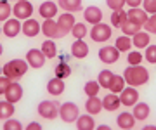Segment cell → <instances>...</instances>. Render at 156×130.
<instances>
[{
  "label": "cell",
  "instance_id": "obj_47",
  "mask_svg": "<svg viewBox=\"0 0 156 130\" xmlns=\"http://www.w3.org/2000/svg\"><path fill=\"white\" fill-rule=\"evenodd\" d=\"M95 130H113L111 127H109V125H95Z\"/></svg>",
  "mask_w": 156,
  "mask_h": 130
},
{
  "label": "cell",
  "instance_id": "obj_43",
  "mask_svg": "<svg viewBox=\"0 0 156 130\" xmlns=\"http://www.w3.org/2000/svg\"><path fill=\"white\" fill-rule=\"evenodd\" d=\"M142 9L147 14H156V0H142Z\"/></svg>",
  "mask_w": 156,
  "mask_h": 130
},
{
  "label": "cell",
  "instance_id": "obj_25",
  "mask_svg": "<svg viewBox=\"0 0 156 130\" xmlns=\"http://www.w3.org/2000/svg\"><path fill=\"white\" fill-rule=\"evenodd\" d=\"M120 96L118 94H113V92H109V94H106L104 96V99H102V109H106V111H116L118 107H120Z\"/></svg>",
  "mask_w": 156,
  "mask_h": 130
},
{
  "label": "cell",
  "instance_id": "obj_11",
  "mask_svg": "<svg viewBox=\"0 0 156 130\" xmlns=\"http://www.w3.org/2000/svg\"><path fill=\"white\" fill-rule=\"evenodd\" d=\"M99 59L104 64H115L120 59V51L115 45H104L99 49Z\"/></svg>",
  "mask_w": 156,
  "mask_h": 130
},
{
  "label": "cell",
  "instance_id": "obj_35",
  "mask_svg": "<svg viewBox=\"0 0 156 130\" xmlns=\"http://www.w3.org/2000/svg\"><path fill=\"white\" fill-rule=\"evenodd\" d=\"M71 35L75 37V40H83L87 35H89V28H87V24L85 23H75L71 30Z\"/></svg>",
  "mask_w": 156,
  "mask_h": 130
},
{
  "label": "cell",
  "instance_id": "obj_42",
  "mask_svg": "<svg viewBox=\"0 0 156 130\" xmlns=\"http://www.w3.org/2000/svg\"><path fill=\"white\" fill-rule=\"evenodd\" d=\"M106 5L111 11H120V9L127 5V0H106Z\"/></svg>",
  "mask_w": 156,
  "mask_h": 130
},
{
  "label": "cell",
  "instance_id": "obj_33",
  "mask_svg": "<svg viewBox=\"0 0 156 130\" xmlns=\"http://www.w3.org/2000/svg\"><path fill=\"white\" fill-rule=\"evenodd\" d=\"M54 75H56L57 78H61V80H66L69 75H71V66L68 64L66 61H62L59 62L56 68H54Z\"/></svg>",
  "mask_w": 156,
  "mask_h": 130
},
{
  "label": "cell",
  "instance_id": "obj_46",
  "mask_svg": "<svg viewBox=\"0 0 156 130\" xmlns=\"http://www.w3.org/2000/svg\"><path fill=\"white\" fill-rule=\"evenodd\" d=\"M127 5L132 9V7H140L142 5V0H127Z\"/></svg>",
  "mask_w": 156,
  "mask_h": 130
},
{
  "label": "cell",
  "instance_id": "obj_39",
  "mask_svg": "<svg viewBox=\"0 0 156 130\" xmlns=\"http://www.w3.org/2000/svg\"><path fill=\"white\" fill-rule=\"evenodd\" d=\"M144 59L149 62V64H156V45L154 44H149V45L146 47Z\"/></svg>",
  "mask_w": 156,
  "mask_h": 130
},
{
  "label": "cell",
  "instance_id": "obj_5",
  "mask_svg": "<svg viewBox=\"0 0 156 130\" xmlns=\"http://www.w3.org/2000/svg\"><path fill=\"white\" fill-rule=\"evenodd\" d=\"M89 35H90V38H92V42H97V44L108 42L113 35V26H109V24H106V23L94 24L92 30L89 31Z\"/></svg>",
  "mask_w": 156,
  "mask_h": 130
},
{
  "label": "cell",
  "instance_id": "obj_24",
  "mask_svg": "<svg viewBox=\"0 0 156 130\" xmlns=\"http://www.w3.org/2000/svg\"><path fill=\"white\" fill-rule=\"evenodd\" d=\"M85 111L89 114H92V116H95V114H99L101 111H102V99H99V97H87V101H85Z\"/></svg>",
  "mask_w": 156,
  "mask_h": 130
},
{
  "label": "cell",
  "instance_id": "obj_20",
  "mask_svg": "<svg viewBox=\"0 0 156 130\" xmlns=\"http://www.w3.org/2000/svg\"><path fill=\"white\" fill-rule=\"evenodd\" d=\"M135 121H137V120L134 118V114L130 113V111H123V113L118 114V118H116V125H118L122 130L134 128V127H135Z\"/></svg>",
  "mask_w": 156,
  "mask_h": 130
},
{
  "label": "cell",
  "instance_id": "obj_9",
  "mask_svg": "<svg viewBox=\"0 0 156 130\" xmlns=\"http://www.w3.org/2000/svg\"><path fill=\"white\" fill-rule=\"evenodd\" d=\"M45 61H47V57L44 56V52L40 51V49H30L26 52V62H28L30 68H33V69L44 68Z\"/></svg>",
  "mask_w": 156,
  "mask_h": 130
},
{
  "label": "cell",
  "instance_id": "obj_28",
  "mask_svg": "<svg viewBox=\"0 0 156 130\" xmlns=\"http://www.w3.org/2000/svg\"><path fill=\"white\" fill-rule=\"evenodd\" d=\"M16 113V107H14V104L9 101H0V120H9L12 118V114Z\"/></svg>",
  "mask_w": 156,
  "mask_h": 130
},
{
  "label": "cell",
  "instance_id": "obj_13",
  "mask_svg": "<svg viewBox=\"0 0 156 130\" xmlns=\"http://www.w3.org/2000/svg\"><path fill=\"white\" fill-rule=\"evenodd\" d=\"M23 87L21 83H17V80H12L11 85H9V89L5 90V94H4V97H5V101L12 102V104H16V102H19L23 99Z\"/></svg>",
  "mask_w": 156,
  "mask_h": 130
},
{
  "label": "cell",
  "instance_id": "obj_21",
  "mask_svg": "<svg viewBox=\"0 0 156 130\" xmlns=\"http://www.w3.org/2000/svg\"><path fill=\"white\" fill-rule=\"evenodd\" d=\"M75 123H76V130H95V120L89 113L80 114Z\"/></svg>",
  "mask_w": 156,
  "mask_h": 130
},
{
  "label": "cell",
  "instance_id": "obj_27",
  "mask_svg": "<svg viewBox=\"0 0 156 130\" xmlns=\"http://www.w3.org/2000/svg\"><path fill=\"white\" fill-rule=\"evenodd\" d=\"M40 51L44 52V56L47 59H54L57 56V45L54 40L50 38H45V42H42V47H40Z\"/></svg>",
  "mask_w": 156,
  "mask_h": 130
},
{
  "label": "cell",
  "instance_id": "obj_19",
  "mask_svg": "<svg viewBox=\"0 0 156 130\" xmlns=\"http://www.w3.org/2000/svg\"><path fill=\"white\" fill-rule=\"evenodd\" d=\"M71 56L75 59H85L89 56V45L83 40H75L71 45Z\"/></svg>",
  "mask_w": 156,
  "mask_h": 130
},
{
  "label": "cell",
  "instance_id": "obj_48",
  "mask_svg": "<svg viewBox=\"0 0 156 130\" xmlns=\"http://www.w3.org/2000/svg\"><path fill=\"white\" fill-rule=\"evenodd\" d=\"M142 130H156V125H146L142 127Z\"/></svg>",
  "mask_w": 156,
  "mask_h": 130
},
{
  "label": "cell",
  "instance_id": "obj_45",
  "mask_svg": "<svg viewBox=\"0 0 156 130\" xmlns=\"http://www.w3.org/2000/svg\"><path fill=\"white\" fill-rule=\"evenodd\" d=\"M24 130H44V128H42V125L38 121H31V123H28L24 127Z\"/></svg>",
  "mask_w": 156,
  "mask_h": 130
},
{
  "label": "cell",
  "instance_id": "obj_4",
  "mask_svg": "<svg viewBox=\"0 0 156 130\" xmlns=\"http://www.w3.org/2000/svg\"><path fill=\"white\" fill-rule=\"evenodd\" d=\"M59 102L57 101H50V99H47V101H42L38 104V107H37V113L42 116V118L45 120H56L57 116H59Z\"/></svg>",
  "mask_w": 156,
  "mask_h": 130
},
{
  "label": "cell",
  "instance_id": "obj_34",
  "mask_svg": "<svg viewBox=\"0 0 156 130\" xmlns=\"http://www.w3.org/2000/svg\"><path fill=\"white\" fill-rule=\"evenodd\" d=\"M99 90H101V85H99L97 80H89V82L83 85V92H85L87 97H95L99 94Z\"/></svg>",
  "mask_w": 156,
  "mask_h": 130
},
{
  "label": "cell",
  "instance_id": "obj_49",
  "mask_svg": "<svg viewBox=\"0 0 156 130\" xmlns=\"http://www.w3.org/2000/svg\"><path fill=\"white\" fill-rule=\"evenodd\" d=\"M2 52H4V47H2V44H0V56H2Z\"/></svg>",
  "mask_w": 156,
  "mask_h": 130
},
{
  "label": "cell",
  "instance_id": "obj_8",
  "mask_svg": "<svg viewBox=\"0 0 156 130\" xmlns=\"http://www.w3.org/2000/svg\"><path fill=\"white\" fill-rule=\"evenodd\" d=\"M75 23H76V21H75L73 12H62V14H59V17H57V26H59L61 37H66V35L71 33Z\"/></svg>",
  "mask_w": 156,
  "mask_h": 130
},
{
  "label": "cell",
  "instance_id": "obj_14",
  "mask_svg": "<svg viewBox=\"0 0 156 130\" xmlns=\"http://www.w3.org/2000/svg\"><path fill=\"white\" fill-rule=\"evenodd\" d=\"M38 14L44 17V19H54V17L59 14V5H57L56 2H52V0H45V2L40 4Z\"/></svg>",
  "mask_w": 156,
  "mask_h": 130
},
{
  "label": "cell",
  "instance_id": "obj_40",
  "mask_svg": "<svg viewBox=\"0 0 156 130\" xmlns=\"http://www.w3.org/2000/svg\"><path fill=\"white\" fill-rule=\"evenodd\" d=\"M4 130H23V125L19 120L16 118H9V120H4V125H2Z\"/></svg>",
  "mask_w": 156,
  "mask_h": 130
},
{
  "label": "cell",
  "instance_id": "obj_32",
  "mask_svg": "<svg viewBox=\"0 0 156 130\" xmlns=\"http://www.w3.org/2000/svg\"><path fill=\"white\" fill-rule=\"evenodd\" d=\"M115 47L120 52H130V49H132V38L127 37V35H122V37H118L115 40Z\"/></svg>",
  "mask_w": 156,
  "mask_h": 130
},
{
  "label": "cell",
  "instance_id": "obj_22",
  "mask_svg": "<svg viewBox=\"0 0 156 130\" xmlns=\"http://www.w3.org/2000/svg\"><path fill=\"white\" fill-rule=\"evenodd\" d=\"M132 38V45H135L137 49H146V47L151 44V35L147 33V31H142V30H139L137 33L134 35V37H130Z\"/></svg>",
  "mask_w": 156,
  "mask_h": 130
},
{
  "label": "cell",
  "instance_id": "obj_41",
  "mask_svg": "<svg viewBox=\"0 0 156 130\" xmlns=\"http://www.w3.org/2000/svg\"><path fill=\"white\" fill-rule=\"evenodd\" d=\"M142 28H144L149 35H156V14H151V16L147 17V21H146V24Z\"/></svg>",
  "mask_w": 156,
  "mask_h": 130
},
{
  "label": "cell",
  "instance_id": "obj_1",
  "mask_svg": "<svg viewBox=\"0 0 156 130\" xmlns=\"http://www.w3.org/2000/svg\"><path fill=\"white\" fill-rule=\"evenodd\" d=\"M123 78L130 87H140L149 82V69L144 68L142 64H135V66H127L123 71Z\"/></svg>",
  "mask_w": 156,
  "mask_h": 130
},
{
  "label": "cell",
  "instance_id": "obj_6",
  "mask_svg": "<svg viewBox=\"0 0 156 130\" xmlns=\"http://www.w3.org/2000/svg\"><path fill=\"white\" fill-rule=\"evenodd\" d=\"M12 14L19 21H26L33 16V4L30 0H19L12 5Z\"/></svg>",
  "mask_w": 156,
  "mask_h": 130
},
{
  "label": "cell",
  "instance_id": "obj_29",
  "mask_svg": "<svg viewBox=\"0 0 156 130\" xmlns=\"http://www.w3.org/2000/svg\"><path fill=\"white\" fill-rule=\"evenodd\" d=\"M125 87H127V82H125V78H123V75H115V76H113V82H111V85H109V89H108V90L113 92V94H120Z\"/></svg>",
  "mask_w": 156,
  "mask_h": 130
},
{
  "label": "cell",
  "instance_id": "obj_51",
  "mask_svg": "<svg viewBox=\"0 0 156 130\" xmlns=\"http://www.w3.org/2000/svg\"><path fill=\"white\" fill-rule=\"evenodd\" d=\"M0 35H2V26H0Z\"/></svg>",
  "mask_w": 156,
  "mask_h": 130
},
{
  "label": "cell",
  "instance_id": "obj_52",
  "mask_svg": "<svg viewBox=\"0 0 156 130\" xmlns=\"http://www.w3.org/2000/svg\"><path fill=\"white\" fill-rule=\"evenodd\" d=\"M14 2H19V0H14Z\"/></svg>",
  "mask_w": 156,
  "mask_h": 130
},
{
  "label": "cell",
  "instance_id": "obj_17",
  "mask_svg": "<svg viewBox=\"0 0 156 130\" xmlns=\"http://www.w3.org/2000/svg\"><path fill=\"white\" fill-rule=\"evenodd\" d=\"M83 17H85V21L89 24H92V26L99 24V23H102V11L97 5H89L83 9Z\"/></svg>",
  "mask_w": 156,
  "mask_h": 130
},
{
  "label": "cell",
  "instance_id": "obj_12",
  "mask_svg": "<svg viewBox=\"0 0 156 130\" xmlns=\"http://www.w3.org/2000/svg\"><path fill=\"white\" fill-rule=\"evenodd\" d=\"M147 12L142 9V7H132V9H128L127 11V19L130 21V23L137 24V26H144L146 21H147Z\"/></svg>",
  "mask_w": 156,
  "mask_h": 130
},
{
  "label": "cell",
  "instance_id": "obj_18",
  "mask_svg": "<svg viewBox=\"0 0 156 130\" xmlns=\"http://www.w3.org/2000/svg\"><path fill=\"white\" fill-rule=\"evenodd\" d=\"M64 89H66L64 80L57 78V76H54V78H50L49 82H47V92L54 97H59L62 92H64Z\"/></svg>",
  "mask_w": 156,
  "mask_h": 130
},
{
  "label": "cell",
  "instance_id": "obj_36",
  "mask_svg": "<svg viewBox=\"0 0 156 130\" xmlns=\"http://www.w3.org/2000/svg\"><path fill=\"white\" fill-rule=\"evenodd\" d=\"M12 14V5L9 4V0H0V23L7 21Z\"/></svg>",
  "mask_w": 156,
  "mask_h": 130
},
{
  "label": "cell",
  "instance_id": "obj_31",
  "mask_svg": "<svg viewBox=\"0 0 156 130\" xmlns=\"http://www.w3.org/2000/svg\"><path fill=\"white\" fill-rule=\"evenodd\" d=\"M113 76H115V73L111 69H102L99 73V76H97V82H99L101 89H109V85L113 82Z\"/></svg>",
  "mask_w": 156,
  "mask_h": 130
},
{
  "label": "cell",
  "instance_id": "obj_7",
  "mask_svg": "<svg viewBox=\"0 0 156 130\" xmlns=\"http://www.w3.org/2000/svg\"><path fill=\"white\" fill-rule=\"evenodd\" d=\"M118 96H120V102H122V106L132 107L134 104L139 102V90H137V87H130V85H127V87L118 94Z\"/></svg>",
  "mask_w": 156,
  "mask_h": 130
},
{
  "label": "cell",
  "instance_id": "obj_2",
  "mask_svg": "<svg viewBox=\"0 0 156 130\" xmlns=\"http://www.w3.org/2000/svg\"><path fill=\"white\" fill-rule=\"evenodd\" d=\"M28 69L30 66L26 62V59H11V61H7L2 66V73L11 80H19L21 76H24L28 73Z\"/></svg>",
  "mask_w": 156,
  "mask_h": 130
},
{
  "label": "cell",
  "instance_id": "obj_37",
  "mask_svg": "<svg viewBox=\"0 0 156 130\" xmlns=\"http://www.w3.org/2000/svg\"><path fill=\"white\" fill-rule=\"evenodd\" d=\"M120 30H122L123 35H127V37H134V35L140 30V26H137V24H134V23H130V21L127 19V21L122 24V28H120Z\"/></svg>",
  "mask_w": 156,
  "mask_h": 130
},
{
  "label": "cell",
  "instance_id": "obj_3",
  "mask_svg": "<svg viewBox=\"0 0 156 130\" xmlns=\"http://www.w3.org/2000/svg\"><path fill=\"white\" fill-rule=\"evenodd\" d=\"M78 116H80V107H78L75 102L66 101L59 106V118H61L64 123H75Z\"/></svg>",
  "mask_w": 156,
  "mask_h": 130
},
{
  "label": "cell",
  "instance_id": "obj_44",
  "mask_svg": "<svg viewBox=\"0 0 156 130\" xmlns=\"http://www.w3.org/2000/svg\"><path fill=\"white\" fill-rule=\"evenodd\" d=\"M11 82H12V80L7 78L5 75H2V76H0V96H4V94H5V90L9 89Z\"/></svg>",
  "mask_w": 156,
  "mask_h": 130
},
{
  "label": "cell",
  "instance_id": "obj_10",
  "mask_svg": "<svg viewBox=\"0 0 156 130\" xmlns=\"http://www.w3.org/2000/svg\"><path fill=\"white\" fill-rule=\"evenodd\" d=\"M21 28H23V23L16 17H9L7 21H4L2 24V33L5 35L7 38H14L17 35L21 33Z\"/></svg>",
  "mask_w": 156,
  "mask_h": 130
},
{
  "label": "cell",
  "instance_id": "obj_15",
  "mask_svg": "<svg viewBox=\"0 0 156 130\" xmlns=\"http://www.w3.org/2000/svg\"><path fill=\"white\" fill-rule=\"evenodd\" d=\"M42 33L45 35V38H50V40L62 38L59 26H57V21H54V19H45L42 23Z\"/></svg>",
  "mask_w": 156,
  "mask_h": 130
},
{
  "label": "cell",
  "instance_id": "obj_16",
  "mask_svg": "<svg viewBox=\"0 0 156 130\" xmlns=\"http://www.w3.org/2000/svg\"><path fill=\"white\" fill-rule=\"evenodd\" d=\"M21 31H23V35H24V37H30V38H33V37H37V35L42 33V24H40L37 19L30 17V19H26V21H23Z\"/></svg>",
  "mask_w": 156,
  "mask_h": 130
},
{
  "label": "cell",
  "instance_id": "obj_50",
  "mask_svg": "<svg viewBox=\"0 0 156 130\" xmlns=\"http://www.w3.org/2000/svg\"><path fill=\"white\" fill-rule=\"evenodd\" d=\"M2 75H4V73H2V66H0V76H2Z\"/></svg>",
  "mask_w": 156,
  "mask_h": 130
},
{
  "label": "cell",
  "instance_id": "obj_38",
  "mask_svg": "<svg viewBox=\"0 0 156 130\" xmlns=\"http://www.w3.org/2000/svg\"><path fill=\"white\" fill-rule=\"evenodd\" d=\"M127 61H128V66H135V64H142L144 61V54H140L139 51H130L127 56Z\"/></svg>",
  "mask_w": 156,
  "mask_h": 130
},
{
  "label": "cell",
  "instance_id": "obj_26",
  "mask_svg": "<svg viewBox=\"0 0 156 130\" xmlns=\"http://www.w3.org/2000/svg\"><path fill=\"white\" fill-rule=\"evenodd\" d=\"M134 118L137 120V121H142V120H146L147 116L151 114V107H149V104L147 102H137V104H134Z\"/></svg>",
  "mask_w": 156,
  "mask_h": 130
},
{
  "label": "cell",
  "instance_id": "obj_23",
  "mask_svg": "<svg viewBox=\"0 0 156 130\" xmlns=\"http://www.w3.org/2000/svg\"><path fill=\"white\" fill-rule=\"evenodd\" d=\"M57 5L61 7L64 12H80L83 9V0H59Z\"/></svg>",
  "mask_w": 156,
  "mask_h": 130
},
{
  "label": "cell",
  "instance_id": "obj_53",
  "mask_svg": "<svg viewBox=\"0 0 156 130\" xmlns=\"http://www.w3.org/2000/svg\"><path fill=\"white\" fill-rule=\"evenodd\" d=\"M128 130H134V128H128Z\"/></svg>",
  "mask_w": 156,
  "mask_h": 130
},
{
  "label": "cell",
  "instance_id": "obj_30",
  "mask_svg": "<svg viewBox=\"0 0 156 130\" xmlns=\"http://www.w3.org/2000/svg\"><path fill=\"white\" fill-rule=\"evenodd\" d=\"M111 26L113 28H122V24L127 21V11H123V9H120V11H113L111 14Z\"/></svg>",
  "mask_w": 156,
  "mask_h": 130
}]
</instances>
